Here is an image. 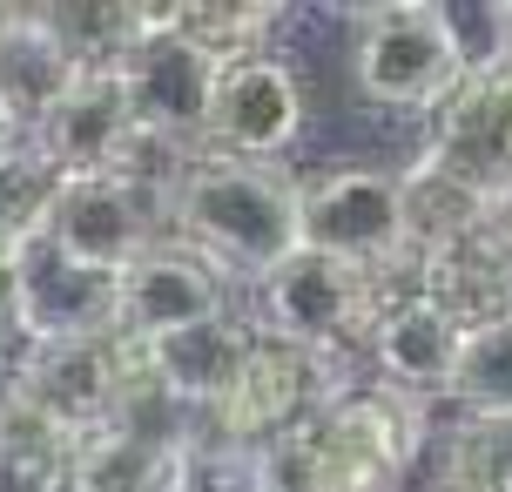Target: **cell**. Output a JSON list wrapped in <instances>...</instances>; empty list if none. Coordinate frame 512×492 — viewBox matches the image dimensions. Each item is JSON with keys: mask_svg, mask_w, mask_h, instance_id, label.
Here are the masks:
<instances>
[{"mask_svg": "<svg viewBox=\"0 0 512 492\" xmlns=\"http://www.w3.org/2000/svg\"><path fill=\"white\" fill-rule=\"evenodd\" d=\"M162 236L203 250L216 270H230L250 290L270 277L290 250H304L297 230V176L283 162H236V156H203L189 162L182 189L162 209Z\"/></svg>", "mask_w": 512, "mask_h": 492, "instance_id": "cell-1", "label": "cell"}, {"mask_svg": "<svg viewBox=\"0 0 512 492\" xmlns=\"http://www.w3.org/2000/svg\"><path fill=\"white\" fill-rule=\"evenodd\" d=\"M256 331L283 337V344H304L317 358L337 364H358L364 358V337L378 324V284L364 263L324 257V250H290V257L250 284Z\"/></svg>", "mask_w": 512, "mask_h": 492, "instance_id": "cell-2", "label": "cell"}, {"mask_svg": "<svg viewBox=\"0 0 512 492\" xmlns=\"http://www.w3.org/2000/svg\"><path fill=\"white\" fill-rule=\"evenodd\" d=\"M351 88L364 108L425 122L459 88V54L445 41L438 0H391L351 14Z\"/></svg>", "mask_w": 512, "mask_h": 492, "instance_id": "cell-3", "label": "cell"}, {"mask_svg": "<svg viewBox=\"0 0 512 492\" xmlns=\"http://www.w3.org/2000/svg\"><path fill=\"white\" fill-rule=\"evenodd\" d=\"M344 378H351V364L317 358V351H304V344H283V337L256 331L250 351H243V364H236L230 391H223L216 412L203 418V432L256 452V445H270V439H283V432L310 425Z\"/></svg>", "mask_w": 512, "mask_h": 492, "instance_id": "cell-4", "label": "cell"}, {"mask_svg": "<svg viewBox=\"0 0 512 492\" xmlns=\"http://www.w3.org/2000/svg\"><path fill=\"white\" fill-rule=\"evenodd\" d=\"M297 230L304 250L344 263H391L405 250V182L384 162H324L297 176Z\"/></svg>", "mask_w": 512, "mask_h": 492, "instance_id": "cell-5", "label": "cell"}, {"mask_svg": "<svg viewBox=\"0 0 512 492\" xmlns=\"http://www.w3.org/2000/svg\"><path fill=\"white\" fill-rule=\"evenodd\" d=\"M405 162H425L438 176H452L459 189L486 196L492 209H506L512 196V68H486V75H459V88L418 122Z\"/></svg>", "mask_w": 512, "mask_h": 492, "instance_id": "cell-6", "label": "cell"}, {"mask_svg": "<svg viewBox=\"0 0 512 492\" xmlns=\"http://www.w3.org/2000/svg\"><path fill=\"white\" fill-rule=\"evenodd\" d=\"M310 135V81L283 54H256L216 75L203 149L236 162H283Z\"/></svg>", "mask_w": 512, "mask_h": 492, "instance_id": "cell-7", "label": "cell"}, {"mask_svg": "<svg viewBox=\"0 0 512 492\" xmlns=\"http://www.w3.org/2000/svg\"><path fill=\"white\" fill-rule=\"evenodd\" d=\"M236 304H243V284L176 236L149 243L115 277V331L122 337H162L182 324H203V317H230Z\"/></svg>", "mask_w": 512, "mask_h": 492, "instance_id": "cell-8", "label": "cell"}, {"mask_svg": "<svg viewBox=\"0 0 512 492\" xmlns=\"http://www.w3.org/2000/svg\"><path fill=\"white\" fill-rule=\"evenodd\" d=\"M7 398H21L27 412L54 425L75 445L81 432H95L122 412V351L115 337H81V344H34L14 371Z\"/></svg>", "mask_w": 512, "mask_h": 492, "instance_id": "cell-9", "label": "cell"}, {"mask_svg": "<svg viewBox=\"0 0 512 492\" xmlns=\"http://www.w3.org/2000/svg\"><path fill=\"white\" fill-rule=\"evenodd\" d=\"M41 236L81 270L122 277L149 243H162V209L142 203L135 189H122L115 176H61Z\"/></svg>", "mask_w": 512, "mask_h": 492, "instance_id": "cell-10", "label": "cell"}, {"mask_svg": "<svg viewBox=\"0 0 512 492\" xmlns=\"http://www.w3.org/2000/svg\"><path fill=\"white\" fill-rule=\"evenodd\" d=\"M250 337H256L250 311H230V317H203V324H182V331H162V337H135V358H142V378L155 385V398L169 412L203 425L216 412V398L230 391Z\"/></svg>", "mask_w": 512, "mask_h": 492, "instance_id": "cell-11", "label": "cell"}, {"mask_svg": "<svg viewBox=\"0 0 512 492\" xmlns=\"http://www.w3.org/2000/svg\"><path fill=\"white\" fill-rule=\"evenodd\" d=\"M14 311L27 344H81V337H115V277L81 270L34 236L14 250Z\"/></svg>", "mask_w": 512, "mask_h": 492, "instance_id": "cell-12", "label": "cell"}, {"mask_svg": "<svg viewBox=\"0 0 512 492\" xmlns=\"http://www.w3.org/2000/svg\"><path fill=\"white\" fill-rule=\"evenodd\" d=\"M169 14V0H162ZM122 95H128V115L155 135H176V142H196L203 149V129H209V95H216V68L203 54H189L169 34L155 27L142 48L122 61Z\"/></svg>", "mask_w": 512, "mask_h": 492, "instance_id": "cell-13", "label": "cell"}, {"mask_svg": "<svg viewBox=\"0 0 512 492\" xmlns=\"http://www.w3.org/2000/svg\"><path fill=\"white\" fill-rule=\"evenodd\" d=\"M128 129H135V115H128V95H122V68H81L75 88L27 135V149L48 162L54 176H108Z\"/></svg>", "mask_w": 512, "mask_h": 492, "instance_id": "cell-14", "label": "cell"}, {"mask_svg": "<svg viewBox=\"0 0 512 492\" xmlns=\"http://www.w3.org/2000/svg\"><path fill=\"white\" fill-rule=\"evenodd\" d=\"M418 284H425V297L459 331H479V324L512 317V236H506V223L492 216L479 230H465L459 243L418 257Z\"/></svg>", "mask_w": 512, "mask_h": 492, "instance_id": "cell-15", "label": "cell"}, {"mask_svg": "<svg viewBox=\"0 0 512 492\" xmlns=\"http://www.w3.org/2000/svg\"><path fill=\"white\" fill-rule=\"evenodd\" d=\"M459 337H465L459 324L418 290V297L391 304V311L371 324V337H364V364H371V378L391 385V391L445 398V378H452V364H459Z\"/></svg>", "mask_w": 512, "mask_h": 492, "instance_id": "cell-16", "label": "cell"}, {"mask_svg": "<svg viewBox=\"0 0 512 492\" xmlns=\"http://www.w3.org/2000/svg\"><path fill=\"white\" fill-rule=\"evenodd\" d=\"M75 75H81V61L54 34V21L41 7H21L14 27L0 34V108L21 122V135L41 129V115L75 88Z\"/></svg>", "mask_w": 512, "mask_h": 492, "instance_id": "cell-17", "label": "cell"}, {"mask_svg": "<svg viewBox=\"0 0 512 492\" xmlns=\"http://www.w3.org/2000/svg\"><path fill=\"white\" fill-rule=\"evenodd\" d=\"M162 27L223 75L236 61L277 54V34L290 27V14H283L277 0H169Z\"/></svg>", "mask_w": 512, "mask_h": 492, "instance_id": "cell-18", "label": "cell"}, {"mask_svg": "<svg viewBox=\"0 0 512 492\" xmlns=\"http://www.w3.org/2000/svg\"><path fill=\"white\" fill-rule=\"evenodd\" d=\"M176 445L182 439L108 418V425H95L68 445V492H149L176 472Z\"/></svg>", "mask_w": 512, "mask_h": 492, "instance_id": "cell-19", "label": "cell"}, {"mask_svg": "<svg viewBox=\"0 0 512 492\" xmlns=\"http://www.w3.org/2000/svg\"><path fill=\"white\" fill-rule=\"evenodd\" d=\"M445 405L459 418H512V317L459 337V364L445 378Z\"/></svg>", "mask_w": 512, "mask_h": 492, "instance_id": "cell-20", "label": "cell"}, {"mask_svg": "<svg viewBox=\"0 0 512 492\" xmlns=\"http://www.w3.org/2000/svg\"><path fill=\"white\" fill-rule=\"evenodd\" d=\"M54 189H61V176L27 142L0 156V250H21V243H34V236L48 230Z\"/></svg>", "mask_w": 512, "mask_h": 492, "instance_id": "cell-21", "label": "cell"}, {"mask_svg": "<svg viewBox=\"0 0 512 492\" xmlns=\"http://www.w3.org/2000/svg\"><path fill=\"white\" fill-rule=\"evenodd\" d=\"M438 21L459 54V75L506 68V7H438Z\"/></svg>", "mask_w": 512, "mask_h": 492, "instance_id": "cell-22", "label": "cell"}, {"mask_svg": "<svg viewBox=\"0 0 512 492\" xmlns=\"http://www.w3.org/2000/svg\"><path fill=\"white\" fill-rule=\"evenodd\" d=\"M27 135H21V122H14V115H7V108H0V156H7V149H21Z\"/></svg>", "mask_w": 512, "mask_h": 492, "instance_id": "cell-23", "label": "cell"}, {"mask_svg": "<svg viewBox=\"0 0 512 492\" xmlns=\"http://www.w3.org/2000/svg\"><path fill=\"white\" fill-rule=\"evenodd\" d=\"M149 492H189V486H182L176 472H169V479H162V486H149Z\"/></svg>", "mask_w": 512, "mask_h": 492, "instance_id": "cell-24", "label": "cell"}, {"mask_svg": "<svg viewBox=\"0 0 512 492\" xmlns=\"http://www.w3.org/2000/svg\"><path fill=\"white\" fill-rule=\"evenodd\" d=\"M14 14H21V7H7V0H0V34H7V27H14Z\"/></svg>", "mask_w": 512, "mask_h": 492, "instance_id": "cell-25", "label": "cell"}, {"mask_svg": "<svg viewBox=\"0 0 512 492\" xmlns=\"http://www.w3.org/2000/svg\"><path fill=\"white\" fill-rule=\"evenodd\" d=\"M506 68H512V7H506Z\"/></svg>", "mask_w": 512, "mask_h": 492, "instance_id": "cell-26", "label": "cell"}, {"mask_svg": "<svg viewBox=\"0 0 512 492\" xmlns=\"http://www.w3.org/2000/svg\"><path fill=\"white\" fill-rule=\"evenodd\" d=\"M499 223H506V236H512V196H506V209H499Z\"/></svg>", "mask_w": 512, "mask_h": 492, "instance_id": "cell-27", "label": "cell"}]
</instances>
